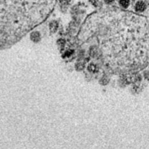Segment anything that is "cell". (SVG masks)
Masks as SVG:
<instances>
[{
	"mask_svg": "<svg viewBox=\"0 0 149 149\" xmlns=\"http://www.w3.org/2000/svg\"><path fill=\"white\" fill-rule=\"evenodd\" d=\"M114 0H105L106 3H107L108 4H110V3H112V2H113Z\"/></svg>",
	"mask_w": 149,
	"mask_h": 149,
	"instance_id": "3",
	"label": "cell"
},
{
	"mask_svg": "<svg viewBox=\"0 0 149 149\" xmlns=\"http://www.w3.org/2000/svg\"><path fill=\"white\" fill-rule=\"evenodd\" d=\"M129 4H130L129 0H121L120 1V4L124 8H127L128 7Z\"/></svg>",
	"mask_w": 149,
	"mask_h": 149,
	"instance_id": "2",
	"label": "cell"
},
{
	"mask_svg": "<svg viewBox=\"0 0 149 149\" xmlns=\"http://www.w3.org/2000/svg\"><path fill=\"white\" fill-rule=\"evenodd\" d=\"M135 10L137 12H142L144 11L146 8V4L142 1H138V3L136 4L135 5Z\"/></svg>",
	"mask_w": 149,
	"mask_h": 149,
	"instance_id": "1",
	"label": "cell"
}]
</instances>
